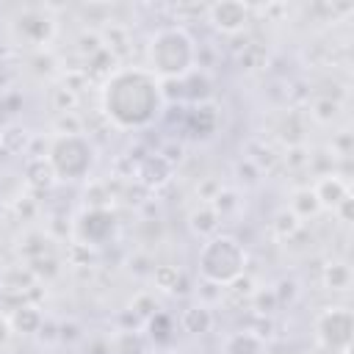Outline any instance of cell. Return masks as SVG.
<instances>
[{
	"label": "cell",
	"mask_w": 354,
	"mask_h": 354,
	"mask_svg": "<svg viewBox=\"0 0 354 354\" xmlns=\"http://www.w3.org/2000/svg\"><path fill=\"white\" fill-rule=\"evenodd\" d=\"M343 116V102L337 97L329 94H315L310 102V119H315L318 124H335Z\"/></svg>",
	"instance_id": "9a60e30c"
},
{
	"label": "cell",
	"mask_w": 354,
	"mask_h": 354,
	"mask_svg": "<svg viewBox=\"0 0 354 354\" xmlns=\"http://www.w3.org/2000/svg\"><path fill=\"white\" fill-rule=\"evenodd\" d=\"M83 133V119L77 111L72 113H55V122H53V136H77Z\"/></svg>",
	"instance_id": "cb8c5ba5"
},
{
	"label": "cell",
	"mask_w": 354,
	"mask_h": 354,
	"mask_svg": "<svg viewBox=\"0 0 354 354\" xmlns=\"http://www.w3.org/2000/svg\"><path fill=\"white\" fill-rule=\"evenodd\" d=\"M180 326H183V332H188V335H205V332H210V326H213V313H210V307H205V304L185 307L183 315H180Z\"/></svg>",
	"instance_id": "2e32d148"
},
{
	"label": "cell",
	"mask_w": 354,
	"mask_h": 354,
	"mask_svg": "<svg viewBox=\"0 0 354 354\" xmlns=\"http://www.w3.org/2000/svg\"><path fill=\"white\" fill-rule=\"evenodd\" d=\"M11 337V326H8V318H0V346H6Z\"/></svg>",
	"instance_id": "4316f807"
},
{
	"label": "cell",
	"mask_w": 354,
	"mask_h": 354,
	"mask_svg": "<svg viewBox=\"0 0 354 354\" xmlns=\"http://www.w3.org/2000/svg\"><path fill=\"white\" fill-rule=\"evenodd\" d=\"M207 22L224 33V36H238L246 30V25L252 22V6L249 3H241V0H221V3H213L207 6L205 11Z\"/></svg>",
	"instance_id": "52a82bcc"
},
{
	"label": "cell",
	"mask_w": 354,
	"mask_h": 354,
	"mask_svg": "<svg viewBox=\"0 0 354 354\" xmlns=\"http://www.w3.org/2000/svg\"><path fill=\"white\" fill-rule=\"evenodd\" d=\"M8 326L11 332H22V335H33L39 326H41V313L30 304H19L11 310L8 315Z\"/></svg>",
	"instance_id": "ffe728a7"
},
{
	"label": "cell",
	"mask_w": 354,
	"mask_h": 354,
	"mask_svg": "<svg viewBox=\"0 0 354 354\" xmlns=\"http://www.w3.org/2000/svg\"><path fill=\"white\" fill-rule=\"evenodd\" d=\"M116 232V216L111 210H86L77 221L80 243L86 246H102Z\"/></svg>",
	"instance_id": "ba28073f"
},
{
	"label": "cell",
	"mask_w": 354,
	"mask_h": 354,
	"mask_svg": "<svg viewBox=\"0 0 354 354\" xmlns=\"http://www.w3.org/2000/svg\"><path fill=\"white\" fill-rule=\"evenodd\" d=\"M149 277H152V285L163 293H177L183 288V271L180 266H171V263H160V266H152L149 268Z\"/></svg>",
	"instance_id": "d6986e66"
},
{
	"label": "cell",
	"mask_w": 354,
	"mask_h": 354,
	"mask_svg": "<svg viewBox=\"0 0 354 354\" xmlns=\"http://www.w3.org/2000/svg\"><path fill=\"white\" fill-rule=\"evenodd\" d=\"M50 108L55 111V113H72V111H77V102H80V97H77V91H72L69 86H53L50 88Z\"/></svg>",
	"instance_id": "603a6c76"
},
{
	"label": "cell",
	"mask_w": 354,
	"mask_h": 354,
	"mask_svg": "<svg viewBox=\"0 0 354 354\" xmlns=\"http://www.w3.org/2000/svg\"><path fill=\"white\" fill-rule=\"evenodd\" d=\"M299 230H301V221H299L288 207H282V210L274 213V218H271V232H274V238H279V241H293Z\"/></svg>",
	"instance_id": "7402d4cb"
},
{
	"label": "cell",
	"mask_w": 354,
	"mask_h": 354,
	"mask_svg": "<svg viewBox=\"0 0 354 354\" xmlns=\"http://www.w3.org/2000/svg\"><path fill=\"white\" fill-rule=\"evenodd\" d=\"M246 246L241 243V238L230 235V232H216L210 238L202 241L199 252H196V271L207 285H230L235 282L241 274H246Z\"/></svg>",
	"instance_id": "3957f363"
},
{
	"label": "cell",
	"mask_w": 354,
	"mask_h": 354,
	"mask_svg": "<svg viewBox=\"0 0 354 354\" xmlns=\"http://www.w3.org/2000/svg\"><path fill=\"white\" fill-rule=\"evenodd\" d=\"M321 285L329 293H348L351 285H354V274H351L348 260H340V257L326 260L324 268H321Z\"/></svg>",
	"instance_id": "30bf717a"
},
{
	"label": "cell",
	"mask_w": 354,
	"mask_h": 354,
	"mask_svg": "<svg viewBox=\"0 0 354 354\" xmlns=\"http://www.w3.org/2000/svg\"><path fill=\"white\" fill-rule=\"evenodd\" d=\"M11 36L33 50H47V44L55 36V17L50 8H22L11 19Z\"/></svg>",
	"instance_id": "8992f818"
},
{
	"label": "cell",
	"mask_w": 354,
	"mask_h": 354,
	"mask_svg": "<svg viewBox=\"0 0 354 354\" xmlns=\"http://www.w3.org/2000/svg\"><path fill=\"white\" fill-rule=\"evenodd\" d=\"M188 227H191L194 235H199V238H210V235L218 232V227H221V216L216 213V207H213L210 202H199V205L191 207V213H188Z\"/></svg>",
	"instance_id": "8fae6325"
},
{
	"label": "cell",
	"mask_w": 354,
	"mask_h": 354,
	"mask_svg": "<svg viewBox=\"0 0 354 354\" xmlns=\"http://www.w3.org/2000/svg\"><path fill=\"white\" fill-rule=\"evenodd\" d=\"M279 138L285 147H301L304 144V122L299 111H288V116L279 124Z\"/></svg>",
	"instance_id": "44dd1931"
},
{
	"label": "cell",
	"mask_w": 354,
	"mask_h": 354,
	"mask_svg": "<svg viewBox=\"0 0 354 354\" xmlns=\"http://www.w3.org/2000/svg\"><path fill=\"white\" fill-rule=\"evenodd\" d=\"M25 177H28V185H30V188H39V191H47V188H53V185L58 183L44 155H36V158L28 160Z\"/></svg>",
	"instance_id": "ac0fdd59"
},
{
	"label": "cell",
	"mask_w": 354,
	"mask_h": 354,
	"mask_svg": "<svg viewBox=\"0 0 354 354\" xmlns=\"http://www.w3.org/2000/svg\"><path fill=\"white\" fill-rule=\"evenodd\" d=\"M166 105L163 80L155 77L147 66H116L100 83V108L102 116L116 130H144L149 127Z\"/></svg>",
	"instance_id": "6da1fadb"
},
{
	"label": "cell",
	"mask_w": 354,
	"mask_h": 354,
	"mask_svg": "<svg viewBox=\"0 0 354 354\" xmlns=\"http://www.w3.org/2000/svg\"><path fill=\"white\" fill-rule=\"evenodd\" d=\"M47 163L58 183H80L88 180L97 163V147L88 136H53L47 144Z\"/></svg>",
	"instance_id": "277c9868"
},
{
	"label": "cell",
	"mask_w": 354,
	"mask_h": 354,
	"mask_svg": "<svg viewBox=\"0 0 354 354\" xmlns=\"http://www.w3.org/2000/svg\"><path fill=\"white\" fill-rule=\"evenodd\" d=\"M315 343L329 354H348L354 337V313L346 304L324 307L313 321Z\"/></svg>",
	"instance_id": "5b68a950"
},
{
	"label": "cell",
	"mask_w": 354,
	"mask_h": 354,
	"mask_svg": "<svg viewBox=\"0 0 354 354\" xmlns=\"http://www.w3.org/2000/svg\"><path fill=\"white\" fill-rule=\"evenodd\" d=\"M130 307H133V313H136V315H144V318L158 315V310H160V307H158V301H155V296H152V293H147V290H141V293L133 299V304H130Z\"/></svg>",
	"instance_id": "d4e9b609"
},
{
	"label": "cell",
	"mask_w": 354,
	"mask_h": 354,
	"mask_svg": "<svg viewBox=\"0 0 354 354\" xmlns=\"http://www.w3.org/2000/svg\"><path fill=\"white\" fill-rule=\"evenodd\" d=\"M216 124H218V113H216L213 105L199 102V105L191 108V113H188V130H191L194 136L207 138V136L216 133Z\"/></svg>",
	"instance_id": "4fadbf2b"
},
{
	"label": "cell",
	"mask_w": 354,
	"mask_h": 354,
	"mask_svg": "<svg viewBox=\"0 0 354 354\" xmlns=\"http://www.w3.org/2000/svg\"><path fill=\"white\" fill-rule=\"evenodd\" d=\"M221 354H266V343L257 332L241 329V332H232L224 337Z\"/></svg>",
	"instance_id": "7c38bea8"
},
{
	"label": "cell",
	"mask_w": 354,
	"mask_h": 354,
	"mask_svg": "<svg viewBox=\"0 0 354 354\" xmlns=\"http://www.w3.org/2000/svg\"><path fill=\"white\" fill-rule=\"evenodd\" d=\"M169 177H171V163H169L166 158H160V155H152V158H147V160L141 163L138 180H141L144 185H149V188H158V185L169 183Z\"/></svg>",
	"instance_id": "e0dca14e"
},
{
	"label": "cell",
	"mask_w": 354,
	"mask_h": 354,
	"mask_svg": "<svg viewBox=\"0 0 354 354\" xmlns=\"http://www.w3.org/2000/svg\"><path fill=\"white\" fill-rule=\"evenodd\" d=\"M274 354H282V351H274Z\"/></svg>",
	"instance_id": "83f0119b"
},
{
	"label": "cell",
	"mask_w": 354,
	"mask_h": 354,
	"mask_svg": "<svg viewBox=\"0 0 354 354\" xmlns=\"http://www.w3.org/2000/svg\"><path fill=\"white\" fill-rule=\"evenodd\" d=\"M288 210H290V213H293V216H296V218H299L301 224H304L307 218H315L318 213H324L310 185H304V188H296V191L290 194V202H288Z\"/></svg>",
	"instance_id": "5bb4252c"
},
{
	"label": "cell",
	"mask_w": 354,
	"mask_h": 354,
	"mask_svg": "<svg viewBox=\"0 0 354 354\" xmlns=\"http://www.w3.org/2000/svg\"><path fill=\"white\" fill-rule=\"evenodd\" d=\"M199 64V47L183 25L158 28L147 41V69L160 80H183Z\"/></svg>",
	"instance_id": "7a4b0ae2"
},
{
	"label": "cell",
	"mask_w": 354,
	"mask_h": 354,
	"mask_svg": "<svg viewBox=\"0 0 354 354\" xmlns=\"http://www.w3.org/2000/svg\"><path fill=\"white\" fill-rule=\"evenodd\" d=\"M321 210H335L346 196H351V185L343 174L337 171H329V174H318V180L310 185Z\"/></svg>",
	"instance_id": "9c48e42d"
},
{
	"label": "cell",
	"mask_w": 354,
	"mask_h": 354,
	"mask_svg": "<svg viewBox=\"0 0 354 354\" xmlns=\"http://www.w3.org/2000/svg\"><path fill=\"white\" fill-rule=\"evenodd\" d=\"M351 205H354V196H346V199H343V202H340V205H337L332 213H335V216H337L343 224H348V221H351Z\"/></svg>",
	"instance_id": "484cf974"
}]
</instances>
